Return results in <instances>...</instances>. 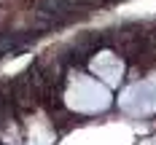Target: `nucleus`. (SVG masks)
I'll return each instance as SVG.
<instances>
[{
  "mask_svg": "<svg viewBox=\"0 0 156 145\" xmlns=\"http://www.w3.org/2000/svg\"><path fill=\"white\" fill-rule=\"evenodd\" d=\"M76 11H86V3H81V0H41L43 16H70Z\"/></svg>",
  "mask_w": 156,
  "mask_h": 145,
  "instance_id": "1",
  "label": "nucleus"
}]
</instances>
